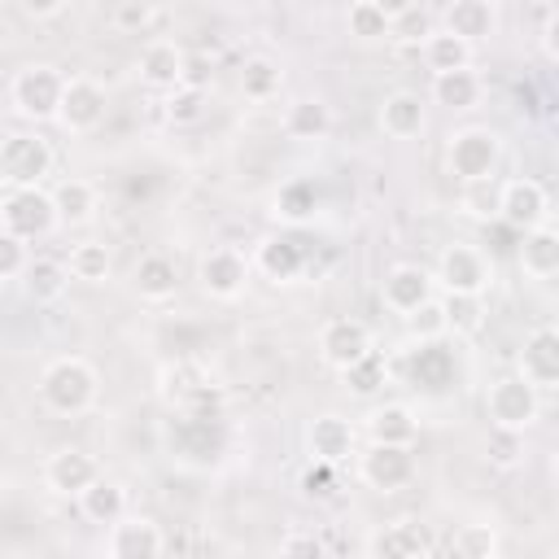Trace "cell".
<instances>
[{
  "label": "cell",
  "mask_w": 559,
  "mask_h": 559,
  "mask_svg": "<svg viewBox=\"0 0 559 559\" xmlns=\"http://www.w3.org/2000/svg\"><path fill=\"white\" fill-rule=\"evenodd\" d=\"M100 397V376L87 358L79 354H57L52 362H44L39 371V402L44 411L61 415V419H74V415H87Z\"/></svg>",
  "instance_id": "cell-1"
},
{
  "label": "cell",
  "mask_w": 559,
  "mask_h": 559,
  "mask_svg": "<svg viewBox=\"0 0 559 559\" xmlns=\"http://www.w3.org/2000/svg\"><path fill=\"white\" fill-rule=\"evenodd\" d=\"M502 166V135L493 127H459L445 140V170L467 188V183H485L498 179Z\"/></svg>",
  "instance_id": "cell-2"
},
{
  "label": "cell",
  "mask_w": 559,
  "mask_h": 559,
  "mask_svg": "<svg viewBox=\"0 0 559 559\" xmlns=\"http://www.w3.org/2000/svg\"><path fill=\"white\" fill-rule=\"evenodd\" d=\"M66 79L52 61H26L22 70H13L9 79V105L26 118V122H57V109H61V92H66Z\"/></svg>",
  "instance_id": "cell-3"
},
{
  "label": "cell",
  "mask_w": 559,
  "mask_h": 559,
  "mask_svg": "<svg viewBox=\"0 0 559 559\" xmlns=\"http://www.w3.org/2000/svg\"><path fill=\"white\" fill-rule=\"evenodd\" d=\"M52 162H57V153L39 131L0 135V188L4 192L44 188V179L52 175Z\"/></svg>",
  "instance_id": "cell-4"
},
{
  "label": "cell",
  "mask_w": 559,
  "mask_h": 559,
  "mask_svg": "<svg viewBox=\"0 0 559 559\" xmlns=\"http://www.w3.org/2000/svg\"><path fill=\"white\" fill-rule=\"evenodd\" d=\"M485 419L498 432H520L524 437L542 419V393L533 384H524L515 371L511 376H498L485 389Z\"/></svg>",
  "instance_id": "cell-5"
},
{
  "label": "cell",
  "mask_w": 559,
  "mask_h": 559,
  "mask_svg": "<svg viewBox=\"0 0 559 559\" xmlns=\"http://www.w3.org/2000/svg\"><path fill=\"white\" fill-rule=\"evenodd\" d=\"M432 280L445 293H463V297H485L493 288V262L480 245H445L437 258Z\"/></svg>",
  "instance_id": "cell-6"
},
{
  "label": "cell",
  "mask_w": 559,
  "mask_h": 559,
  "mask_svg": "<svg viewBox=\"0 0 559 559\" xmlns=\"http://www.w3.org/2000/svg\"><path fill=\"white\" fill-rule=\"evenodd\" d=\"M498 223H507L515 236H524V231L550 223L546 183H542V179H528V175L502 179V183H498Z\"/></svg>",
  "instance_id": "cell-7"
},
{
  "label": "cell",
  "mask_w": 559,
  "mask_h": 559,
  "mask_svg": "<svg viewBox=\"0 0 559 559\" xmlns=\"http://www.w3.org/2000/svg\"><path fill=\"white\" fill-rule=\"evenodd\" d=\"M0 227L9 236H17L22 245L48 236L57 227V210H52V192L48 188H22V192H4L0 197Z\"/></svg>",
  "instance_id": "cell-8"
},
{
  "label": "cell",
  "mask_w": 559,
  "mask_h": 559,
  "mask_svg": "<svg viewBox=\"0 0 559 559\" xmlns=\"http://www.w3.org/2000/svg\"><path fill=\"white\" fill-rule=\"evenodd\" d=\"M419 476L415 445H367L358 450V480L376 493H397Z\"/></svg>",
  "instance_id": "cell-9"
},
{
  "label": "cell",
  "mask_w": 559,
  "mask_h": 559,
  "mask_svg": "<svg viewBox=\"0 0 559 559\" xmlns=\"http://www.w3.org/2000/svg\"><path fill=\"white\" fill-rule=\"evenodd\" d=\"M162 550H166V533L153 515L127 511L105 528V559H162Z\"/></svg>",
  "instance_id": "cell-10"
},
{
  "label": "cell",
  "mask_w": 559,
  "mask_h": 559,
  "mask_svg": "<svg viewBox=\"0 0 559 559\" xmlns=\"http://www.w3.org/2000/svg\"><path fill=\"white\" fill-rule=\"evenodd\" d=\"M105 109H109V96L96 79L87 74H70L66 79V92H61V109H57V127L70 131V135H87L105 122Z\"/></svg>",
  "instance_id": "cell-11"
},
{
  "label": "cell",
  "mask_w": 559,
  "mask_h": 559,
  "mask_svg": "<svg viewBox=\"0 0 559 559\" xmlns=\"http://www.w3.org/2000/svg\"><path fill=\"white\" fill-rule=\"evenodd\" d=\"M249 275H253V266L236 245H214L197 266L201 293L214 297V301H236L249 288Z\"/></svg>",
  "instance_id": "cell-12"
},
{
  "label": "cell",
  "mask_w": 559,
  "mask_h": 559,
  "mask_svg": "<svg viewBox=\"0 0 559 559\" xmlns=\"http://www.w3.org/2000/svg\"><path fill=\"white\" fill-rule=\"evenodd\" d=\"M314 345H319V358H323V367H332L336 376H341L349 362H358L362 354H371V349H376V341H371V328H367L362 319H349V314H336V319H328V323L319 328Z\"/></svg>",
  "instance_id": "cell-13"
},
{
  "label": "cell",
  "mask_w": 559,
  "mask_h": 559,
  "mask_svg": "<svg viewBox=\"0 0 559 559\" xmlns=\"http://www.w3.org/2000/svg\"><path fill=\"white\" fill-rule=\"evenodd\" d=\"M515 376H520L524 384H533L537 393L559 389V332H555L550 323H537V328L524 336V345H520V354H515Z\"/></svg>",
  "instance_id": "cell-14"
},
{
  "label": "cell",
  "mask_w": 559,
  "mask_h": 559,
  "mask_svg": "<svg viewBox=\"0 0 559 559\" xmlns=\"http://www.w3.org/2000/svg\"><path fill=\"white\" fill-rule=\"evenodd\" d=\"M437 297V280H432V271L428 266H419V262H397V266H389L384 271V280H380V301H384V310H393V314H411V310H419L424 301H432Z\"/></svg>",
  "instance_id": "cell-15"
},
{
  "label": "cell",
  "mask_w": 559,
  "mask_h": 559,
  "mask_svg": "<svg viewBox=\"0 0 559 559\" xmlns=\"http://www.w3.org/2000/svg\"><path fill=\"white\" fill-rule=\"evenodd\" d=\"M306 450H310V463L341 467L349 454H358V428H354V419H345L336 411L314 415L306 424Z\"/></svg>",
  "instance_id": "cell-16"
},
{
  "label": "cell",
  "mask_w": 559,
  "mask_h": 559,
  "mask_svg": "<svg viewBox=\"0 0 559 559\" xmlns=\"http://www.w3.org/2000/svg\"><path fill=\"white\" fill-rule=\"evenodd\" d=\"M428 555H432V537L419 520H389L371 528L362 542V559H428Z\"/></svg>",
  "instance_id": "cell-17"
},
{
  "label": "cell",
  "mask_w": 559,
  "mask_h": 559,
  "mask_svg": "<svg viewBox=\"0 0 559 559\" xmlns=\"http://www.w3.org/2000/svg\"><path fill=\"white\" fill-rule=\"evenodd\" d=\"M44 489L57 493V498H79L96 476H100V463L83 450V445H61L44 459Z\"/></svg>",
  "instance_id": "cell-18"
},
{
  "label": "cell",
  "mask_w": 559,
  "mask_h": 559,
  "mask_svg": "<svg viewBox=\"0 0 559 559\" xmlns=\"http://www.w3.org/2000/svg\"><path fill=\"white\" fill-rule=\"evenodd\" d=\"M157 393H162V402L175 406V411H205L214 384H210V376H205L201 362L179 358V362H166V367H162V376H157Z\"/></svg>",
  "instance_id": "cell-19"
},
{
  "label": "cell",
  "mask_w": 559,
  "mask_h": 559,
  "mask_svg": "<svg viewBox=\"0 0 559 559\" xmlns=\"http://www.w3.org/2000/svg\"><path fill=\"white\" fill-rule=\"evenodd\" d=\"M183 61H188V52L175 44V39H166V35H157V39H148L144 48H140V61H135V70H140V83L144 87H153V92H175L179 83H183Z\"/></svg>",
  "instance_id": "cell-20"
},
{
  "label": "cell",
  "mask_w": 559,
  "mask_h": 559,
  "mask_svg": "<svg viewBox=\"0 0 559 559\" xmlns=\"http://www.w3.org/2000/svg\"><path fill=\"white\" fill-rule=\"evenodd\" d=\"M437 26L476 48L480 39H489V35L498 31V4H493V0H454V4L441 9Z\"/></svg>",
  "instance_id": "cell-21"
},
{
  "label": "cell",
  "mask_w": 559,
  "mask_h": 559,
  "mask_svg": "<svg viewBox=\"0 0 559 559\" xmlns=\"http://www.w3.org/2000/svg\"><path fill=\"white\" fill-rule=\"evenodd\" d=\"M362 432H367V445H415L419 419L406 402H384L362 415Z\"/></svg>",
  "instance_id": "cell-22"
},
{
  "label": "cell",
  "mask_w": 559,
  "mask_h": 559,
  "mask_svg": "<svg viewBox=\"0 0 559 559\" xmlns=\"http://www.w3.org/2000/svg\"><path fill=\"white\" fill-rule=\"evenodd\" d=\"M380 131L389 135V140H415L419 131H424V122H428V105H424V96L419 92H411V87H397V92H389L384 100H380Z\"/></svg>",
  "instance_id": "cell-23"
},
{
  "label": "cell",
  "mask_w": 559,
  "mask_h": 559,
  "mask_svg": "<svg viewBox=\"0 0 559 559\" xmlns=\"http://www.w3.org/2000/svg\"><path fill=\"white\" fill-rule=\"evenodd\" d=\"M52 210H57V227H87L100 210V192L92 179L70 175L52 188Z\"/></svg>",
  "instance_id": "cell-24"
},
{
  "label": "cell",
  "mask_w": 559,
  "mask_h": 559,
  "mask_svg": "<svg viewBox=\"0 0 559 559\" xmlns=\"http://www.w3.org/2000/svg\"><path fill=\"white\" fill-rule=\"evenodd\" d=\"M515 262L528 280H555L559 275V231L550 223L524 231L515 245Z\"/></svg>",
  "instance_id": "cell-25"
},
{
  "label": "cell",
  "mask_w": 559,
  "mask_h": 559,
  "mask_svg": "<svg viewBox=\"0 0 559 559\" xmlns=\"http://www.w3.org/2000/svg\"><path fill=\"white\" fill-rule=\"evenodd\" d=\"M131 288H135L140 301L162 306V301H170L179 293V266L166 253H144L135 262V271H131Z\"/></svg>",
  "instance_id": "cell-26"
},
{
  "label": "cell",
  "mask_w": 559,
  "mask_h": 559,
  "mask_svg": "<svg viewBox=\"0 0 559 559\" xmlns=\"http://www.w3.org/2000/svg\"><path fill=\"white\" fill-rule=\"evenodd\" d=\"M280 127H284L288 140L314 144V140H323V135L332 131V105H328L323 96H297V100L284 109Z\"/></svg>",
  "instance_id": "cell-27"
},
{
  "label": "cell",
  "mask_w": 559,
  "mask_h": 559,
  "mask_svg": "<svg viewBox=\"0 0 559 559\" xmlns=\"http://www.w3.org/2000/svg\"><path fill=\"white\" fill-rule=\"evenodd\" d=\"M249 266H258L271 284H288V280L301 275L306 253H301V245H297L293 236H266V240L258 245V253L249 258Z\"/></svg>",
  "instance_id": "cell-28"
},
{
  "label": "cell",
  "mask_w": 559,
  "mask_h": 559,
  "mask_svg": "<svg viewBox=\"0 0 559 559\" xmlns=\"http://www.w3.org/2000/svg\"><path fill=\"white\" fill-rule=\"evenodd\" d=\"M79 502V511H83V520L87 524H100V528H109L114 520H122L127 515V489L118 485V480H109L105 472L74 498Z\"/></svg>",
  "instance_id": "cell-29"
},
{
  "label": "cell",
  "mask_w": 559,
  "mask_h": 559,
  "mask_svg": "<svg viewBox=\"0 0 559 559\" xmlns=\"http://www.w3.org/2000/svg\"><path fill=\"white\" fill-rule=\"evenodd\" d=\"M66 288H70L66 262H57V258H31V262H26V271H22V293H26V301L52 306V301L66 297Z\"/></svg>",
  "instance_id": "cell-30"
},
{
  "label": "cell",
  "mask_w": 559,
  "mask_h": 559,
  "mask_svg": "<svg viewBox=\"0 0 559 559\" xmlns=\"http://www.w3.org/2000/svg\"><path fill=\"white\" fill-rule=\"evenodd\" d=\"M428 96H432V105H441V109H472V105H480V96H485V83H480V74L476 70H454V74H432V83H428Z\"/></svg>",
  "instance_id": "cell-31"
},
{
  "label": "cell",
  "mask_w": 559,
  "mask_h": 559,
  "mask_svg": "<svg viewBox=\"0 0 559 559\" xmlns=\"http://www.w3.org/2000/svg\"><path fill=\"white\" fill-rule=\"evenodd\" d=\"M437 31V13L428 4H397L389 9V39L397 48H424V39Z\"/></svg>",
  "instance_id": "cell-32"
},
{
  "label": "cell",
  "mask_w": 559,
  "mask_h": 559,
  "mask_svg": "<svg viewBox=\"0 0 559 559\" xmlns=\"http://www.w3.org/2000/svg\"><path fill=\"white\" fill-rule=\"evenodd\" d=\"M424 66L432 70V74H454V70H472V44H463V39H454L450 31H432L428 39H424Z\"/></svg>",
  "instance_id": "cell-33"
},
{
  "label": "cell",
  "mask_w": 559,
  "mask_h": 559,
  "mask_svg": "<svg viewBox=\"0 0 559 559\" xmlns=\"http://www.w3.org/2000/svg\"><path fill=\"white\" fill-rule=\"evenodd\" d=\"M441 314H445V336H480L489 323L485 297H463V293H445Z\"/></svg>",
  "instance_id": "cell-34"
},
{
  "label": "cell",
  "mask_w": 559,
  "mask_h": 559,
  "mask_svg": "<svg viewBox=\"0 0 559 559\" xmlns=\"http://www.w3.org/2000/svg\"><path fill=\"white\" fill-rule=\"evenodd\" d=\"M280 87H284V66L275 57L258 52L240 66V96L245 100H271V96H280Z\"/></svg>",
  "instance_id": "cell-35"
},
{
  "label": "cell",
  "mask_w": 559,
  "mask_h": 559,
  "mask_svg": "<svg viewBox=\"0 0 559 559\" xmlns=\"http://www.w3.org/2000/svg\"><path fill=\"white\" fill-rule=\"evenodd\" d=\"M314 210H319V192H314L310 179H288V183L271 197V214H275L280 223H306V218H314Z\"/></svg>",
  "instance_id": "cell-36"
},
{
  "label": "cell",
  "mask_w": 559,
  "mask_h": 559,
  "mask_svg": "<svg viewBox=\"0 0 559 559\" xmlns=\"http://www.w3.org/2000/svg\"><path fill=\"white\" fill-rule=\"evenodd\" d=\"M341 384H345L354 397H376V393L389 384V358H384L380 349L362 354L358 362H349V367L341 371Z\"/></svg>",
  "instance_id": "cell-37"
},
{
  "label": "cell",
  "mask_w": 559,
  "mask_h": 559,
  "mask_svg": "<svg viewBox=\"0 0 559 559\" xmlns=\"http://www.w3.org/2000/svg\"><path fill=\"white\" fill-rule=\"evenodd\" d=\"M345 31L362 44H384L389 39V9L380 0H354L345 13Z\"/></svg>",
  "instance_id": "cell-38"
},
{
  "label": "cell",
  "mask_w": 559,
  "mask_h": 559,
  "mask_svg": "<svg viewBox=\"0 0 559 559\" xmlns=\"http://www.w3.org/2000/svg\"><path fill=\"white\" fill-rule=\"evenodd\" d=\"M66 271L74 280H83V284H105L109 271H114V258H109V249L100 240H79L70 249V258H66Z\"/></svg>",
  "instance_id": "cell-39"
},
{
  "label": "cell",
  "mask_w": 559,
  "mask_h": 559,
  "mask_svg": "<svg viewBox=\"0 0 559 559\" xmlns=\"http://www.w3.org/2000/svg\"><path fill=\"white\" fill-rule=\"evenodd\" d=\"M450 559H498V533L493 524H459L450 537Z\"/></svg>",
  "instance_id": "cell-40"
},
{
  "label": "cell",
  "mask_w": 559,
  "mask_h": 559,
  "mask_svg": "<svg viewBox=\"0 0 559 559\" xmlns=\"http://www.w3.org/2000/svg\"><path fill=\"white\" fill-rule=\"evenodd\" d=\"M162 114H166V122H175V127H192V122H201V114H205V92H197V87H175V92L162 96Z\"/></svg>",
  "instance_id": "cell-41"
},
{
  "label": "cell",
  "mask_w": 559,
  "mask_h": 559,
  "mask_svg": "<svg viewBox=\"0 0 559 559\" xmlns=\"http://www.w3.org/2000/svg\"><path fill=\"white\" fill-rule=\"evenodd\" d=\"M406 336L411 341H419V345H432V341H441L445 336V314H441V297H432V301H424L419 310H411L406 319Z\"/></svg>",
  "instance_id": "cell-42"
},
{
  "label": "cell",
  "mask_w": 559,
  "mask_h": 559,
  "mask_svg": "<svg viewBox=\"0 0 559 559\" xmlns=\"http://www.w3.org/2000/svg\"><path fill=\"white\" fill-rule=\"evenodd\" d=\"M459 210L476 223H493L498 218V179H485V183H467L459 192Z\"/></svg>",
  "instance_id": "cell-43"
},
{
  "label": "cell",
  "mask_w": 559,
  "mask_h": 559,
  "mask_svg": "<svg viewBox=\"0 0 559 559\" xmlns=\"http://www.w3.org/2000/svg\"><path fill=\"white\" fill-rule=\"evenodd\" d=\"M157 17H162V9H153V4H144V0H122V4L109 9L114 31H122V35H144Z\"/></svg>",
  "instance_id": "cell-44"
},
{
  "label": "cell",
  "mask_w": 559,
  "mask_h": 559,
  "mask_svg": "<svg viewBox=\"0 0 559 559\" xmlns=\"http://www.w3.org/2000/svg\"><path fill=\"white\" fill-rule=\"evenodd\" d=\"M280 559H332L323 533L314 528H288L284 542H280Z\"/></svg>",
  "instance_id": "cell-45"
},
{
  "label": "cell",
  "mask_w": 559,
  "mask_h": 559,
  "mask_svg": "<svg viewBox=\"0 0 559 559\" xmlns=\"http://www.w3.org/2000/svg\"><path fill=\"white\" fill-rule=\"evenodd\" d=\"M485 459L493 463V467H520V459H524V437L520 432H498V428H489V437H485Z\"/></svg>",
  "instance_id": "cell-46"
},
{
  "label": "cell",
  "mask_w": 559,
  "mask_h": 559,
  "mask_svg": "<svg viewBox=\"0 0 559 559\" xmlns=\"http://www.w3.org/2000/svg\"><path fill=\"white\" fill-rule=\"evenodd\" d=\"M26 262H31L26 245H22L17 236H9V231L0 227V284H4V280H22Z\"/></svg>",
  "instance_id": "cell-47"
},
{
  "label": "cell",
  "mask_w": 559,
  "mask_h": 559,
  "mask_svg": "<svg viewBox=\"0 0 559 559\" xmlns=\"http://www.w3.org/2000/svg\"><path fill=\"white\" fill-rule=\"evenodd\" d=\"M301 493H306V498H332V493H336V467L310 463V467L301 472Z\"/></svg>",
  "instance_id": "cell-48"
},
{
  "label": "cell",
  "mask_w": 559,
  "mask_h": 559,
  "mask_svg": "<svg viewBox=\"0 0 559 559\" xmlns=\"http://www.w3.org/2000/svg\"><path fill=\"white\" fill-rule=\"evenodd\" d=\"M537 44H542V57L555 66V61H559V9H555V4H546V13H542Z\"/></svg>",
  "instance_id": "cell-49"
},
{
  "label": "cell",
  "mask_w": 559,
  "mask_h": 559,
  "mask_svg": "<svg viewBox=\"0 0 559 559\" xmlns=\"http://www.w3.org/2000/svg\"><path fill=\"white\" fill-rule=\"evenodd\" d=\"M210 79H214V61L188 52V61H183V83H179V87H197V92H205Z\"/></svg>",
  "instance_id": "cell-50"
},
{
  "label": "cell",
  "mask_w": 559,
  "mask_h": 559,
  "mask_svg": "<svg viewBox=\"0 0 559 559\" xmlns=\"http://www.w3.org/2000/svg\"><path fill=\"white\" fill-rule=\"evenodd\" d=\"M17 9H22L26 17H61L70 4H66V0H22Z\"/></svg>",
  "instance_id": "cell-51"
}]
</instances>
